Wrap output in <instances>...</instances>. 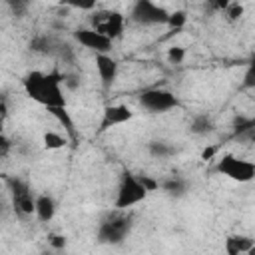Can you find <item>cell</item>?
I'll return each mask as SVG.
<instances>
[{"mask_svg": "<svg viewBox=\"0 0 255 255\" xmlns=\"http://www.w3.org/2000/svg\"><path fill=\"white\" fill-rule=\"evenodd\" d=\"M22 86L28 98L44 106L58 120V124L66 128L68 135L72 139H78V129L68 112V102H66L64 86H62V74L58 70H52V72L32 70L22 78Z\"/></svg>", "mask_w": 255, "mask_h": 255, "instance_id": "6da1fadb", "label": "cell"}, {"mask_svg": "<svg viewBox=\"0 0 255 255\" xmlns=\"http://www.w3.org/2000/svg\"><path fill=\"white\" fill-rule=\"evenodd\" d=\"M131 227H133L131 213H128V209H114L98 225V231H96L98 243H102V245H120V243L126 241Z\"/></svg>", "mask_w": 255, "mask_h": 255, "instance_id": "7a4b0ae2", "label": "cell"}, {"mask_svg": "<svg viewBox=\"0 0 255 255\" xmlns=\"http://www.w3.org/2000/svg\"><path fill=\"white\" fill-rule=\"evenodd\" d=\"M149 195L147 187L143 185L141 177L133 171H122L120 181H118V191H116V209H129L137 203H141Z\"/></svg>", "mask_w": 255, "mask_h": 255, "instance_id": "3957f363", "label": "cell"}, {"mask_svg": "<svg viewBox=\"0 0 255 255\" xmlns=\"http://www.w3.org/2000/svg\"><path fill=\"white\" fill-rule=\"evenodd\" d=\"M6 187L10 193V203L12 209L16 213V217L20 219H28L34 215V201H36V193L32 191L30 183L24 177H6Z\"/></svg>", "mask_w": 255, "mask_h": 255, "instance_id": "277c9868", "label": "cell"}, {"mask_svg": "<svg viewBox=\"0 0 255 255\" xmlns=\"http://www.w3.org/2000/svg\"><path fill=\"white\" fill-rule=\"evenodd\" d=\"M90 28H94L96 32L104 34L106 38H110L112 42L124 36L126 30V16L118 10H110V8H96L90 14Z\"/></svg>", "mask_w": 255, "mask_h": 255, "instance_id": "5b68a950", "label": "cell"}, {"mask_svg": "<svg viewBox=\"0 0 255 255\" xmlns=\"http://www.w3.org/2000/svg\"><path fill=\"white\" fill-rule=\"evenodd\" d=\"M139 108L147 114H167L181 106L179 98L165 88H147L137 98Z\"/></svg>", "mask_w": 255, "mask_h": 255, "instance_id": "8992f818", "label": "cell"}, {"mask_svg": "<svg viewBox=\"0 0 255 255\" xmlns=\"http://www.w3.org/2000/svg\"><path fill=\"white\" fill-rule=\"evenodd\" d=\"M129 20L139 26H165L169 10L159 6L155 0H135L129 10Z\"/></svg>", "mask_w": 255, "mask_h": 255, "instance_id": "52a82bcc", "label": "cell"}, {"mask_svg": "<svg viewBox=\"0 0 255 255\" xmlns=\"http://www.w3.org/2000/svg\"><path fill=\"white\" fill-rule=\"evenodd\" d=\"M215 169L221 175H225L233 181H239V183H249L255 177V163L249 159H243L239 155H233V153L221 155L217 159Z\"/></svg>", "mask_w": 255, "mask_h": 255, "instance_id": "ba28073f", "label": "cell"}, {"mask_svg": "<svg viewBox=\"0 0 255 255\" xmlns=\"http://www.w3.org/2000/svg\"><path fill=\"white\" fill-rule=\"evenodd\" d=\"M74 40H76V44H80L82 48H86L94 54H110L112 44H114L110 38H106L104 34L96 32L90 26L88 28H78L74 32Z\"/></svg>", "mask_w": 255, "mask_h": 255, "instance_id": "9c48e42d", "label": "cell"}, {"mask_svg": "<svg viewBox=\"0 0 255 255\" xmlns=\"http://www.w3.org/2000/svg\"><path fill=\"white\" fill-rule=\"evenodd\" d=\"M131 118H133V112H131V108L126 106V104H112V106H106L104 112H102V120H100V131H108V129H112V128L124 126V124H128Z\"/></svg>", "mask_w": 255, "mask_h": 255, "instance_id": "30bf717a", "label": "cell"}, {"mask_svg": "<svg viewBox=\"0 0 255 255\" xmlns=\"http://www.w3.org/2000/svg\"><path fill=\"white\" fill-rule=\"evenodd\" d=\"M96 62V70H98V76H100V82L106 90H110L120 74V64L116 58H112L110 54H96L94 58Z\"/></svg>", "mask_w": 255, "mask_h": 255, "instance_id": "8fae6325", "label": "cell"}, {"mask_svg": "<svg viewBox=\"0 0 255 255\" xmlns=\"http://www.w3.org/2000/svg\"><path fill=\"white\" fill-rule=\"evenodd\" d=\"M56 215V201L52 195L48 193H40L36 195V201H34V217L42 223H50Z\"/></svg>", "mask_w": 255, "mask_h": 255, "instance_id": "7c38bea8", "label": "cell"}, {"mask_svg": "<svg viewBox=\"0 0 255 255\" xmlns=\"http://www.w3.org/2000/svg\"><path fill=\"white\" fill-rule=\"evenodd\" d=\"M56 48H58V40L50 34H36L28 42V50L32 54H38V56H52L54 58Z\"/></svg>", "mask_w": 255, "mask_h": 255, "instance_id": "4fadbf2b", "label": "cell"}, {"mask_svg": "<svg viewBox=\"0 0 255 255\" xmlns=\"http://www.w3.org/2000/svg\"><path fill=\"white\" fill-rule=\"evenodd\" d=\"M159 189H161L163 193H167L169 197L179 199V197H183V195L187 193L189 183H187V179L181 177V175H169V177H165V179L159 181Z\"/></svg>", "mask_w": 255, "mask_h": 255, "instance_id": "5bb4252c", "label": "cell"}, {"mask_svg": "<svg viewBox=\"0 0 255 255\" xmlns=\"http://www.w3.org/2000/svg\"><path fill=\"white\" fill-rule=\"evenodd\" d=\"M227 255H243L253 251V239L247 235H229L223 245Z\"/></svg>", "mask_w": 255, "mask_h": 255, "instance_id": "9a60e30c", "label": "cell"}, {"mask_svg": "<svg viewBox=\"0 0 255 255\" xmlns=\"http://www.w3.org/2000/svg\"><path fill=\"white\" fill-rule=\"evenodd\" d=\"M147 151H149V155L151 157H155V159H169V157H173L175 155V145L171 143V141H165V139H151L149 143H147Z\"/></svg>", "mask_w": 255, "mask_h": 255, "instance_id": "2e32d148", "label": "cell"}, {"mask_svg": "<svg viewBox=\"0 0 255 255\" xmlns=\"http://www.w3.org/2000/svg\"><path fill=\"white\" fill-rule=\"evenodd\" d=\"M213 129V120L207 114H195L189 120V133L193 135H205Z\"/></svg>", "mask_w": 255, "mask_h": 255, "instance_id": "e0dca14e", "label": "cell"}, {"mask_svg": "<svg viewBox=\"0 0 255 255\" xmlns=\"http://www.w3.org/2000/svg\"><path fill=\"white\" fill-rule=\"evenodd\" d=\"M42 143L46 149H62V147H66L68 139L58 131H46L42 135Z\"/></svg>", "mask_w": 255, "mask_h": 255, "instance_id": "ac0fdd59", "label": "cell"}, {"mask_svg": "<svg viewBox=\"0 0 255 255\" xmlns=\"http://www.w3.org/2000/svg\"><path fill=\"white\" fill-rule=\"evenodd\" d=\"M4 2H6L8 10L14 18H24L32 6V0H4Z\"/></svg>", "mask_w": 255, "mask_h": 255, "instance_id": "d6986e66", "label": "cell"}, {"mask_svg": "<svg viewBox=\"0 0 255 255\" xmlns=\"http://www.w3.org/2000/svg\"><path fill=\"white\" fill-rule=\"evenodd\" d=\"M54 58H56L58 62H62V64H74V60H76V50H74L70 44H66V42H58V48H56Z\"/></svg>", "mask_w": 255, "mask_h": 255, "instance_id": "ffe728a7", "label": "cell"}, {"mask_svg": "<svg viewBox=\"0 0 255 255\" xmlns=\"http://www.w3.org/2000/svg\"><path fill=\"white\" fill-rule=\"evenodd\" d=\"M62 6L74 8V10H82V12H92L98 6V0H60Z\"/></svg>", "mask_w": 255, "mask_h": 255, "instance_id": "44dd1931", "label": "cell"}, {"mask_svg": "<svg viewBox=\"0 0 255 255\" xmlns=\"http://www.w3.org/2000/svg\"><path fill=\"white\" fill-rule=\"evenodd\" d=\"M243 10H245L243 4L237 0V2H233L231 6H227V8L223 10V14H225V18H227L229 22H237V20L243 16Z\"/></svg>", "mask_w": 255, "mask_h": 255, "instance_id": "7402d4cb", "label": "cell"}, {"mask_svg": "<svg viewBox=\"0 0 255 255\" xmlns=\"http://www.w3.org/2000/svg\"><path fill=\"white\" fill-rule=\"evenodd\" d=\"M187 22V14L183 12V10H175V12H169V20H167V24L165 26H169V28H181L183 24Z\"/></svg>", "mask_w": 255, "mask_h": 255, "instance_id": "603a6c76", "label": "cell"}, {"mask_svg": "<svg viewBox=\"0 0 255 255\" xmlns=\"http://www.w3.org/2000/svg\"><path fill=\"white\" fill-rule=\"evenodd\" d=\"M233 129H235V133L253 131V120H251V118H243V116H237V118L233 120Z\"/></svg>", "mask_w": 255, "mask_h": 255, "instance_id": "cb8c5ba5", "label": "cell"}, {"mask_svg": "<svg viewBox=\"0 0 255 255\" xmlns=\"http://www.w3.org/2000/svg\"><path fill=\"white\" fill-rule=\"evenodd\" d=\"M167 60L169 64H181L185 60V50L181 46H173L167 50Z\"/></svg>", "mask_w": 255, "mask_h": 255, "instance_id": "d4e9b609", "label": "cell"}, {"mask_svg": "<svg viewBox=\"0 0 255 255\" xmlns=\"http://www.w3.org/2000/svg\"><path fill=\"white\" fill-rule=\"evenodd\" d=\"M10 151H12V139L4 131H0V157H8Z\"/></svg>", "mask_w": 255, "mask_h": 255, "instance_id": "484cf974", "label": "cell"}, {"mask_svg": "<svg viewBox=\"0 0 255 255\" xmlns=\"http://www.w3.org/2000/svg\"><path fill=\"white\" fill-rule=\"evenodd\" d=\"M233 2H237V0H207V6H209L211 12H223Z\"/></svg>", "mask_w": 255, "mask_h": 255, "instance_id": "4316f807", "label": "cell"}, {"mask_svg": "<svg viewBox=\"0 0 255 255\" xmlns=\"http://www.w3.org/2000/svg\"><path fill=\"white\" fill-rule=\"evenodd\" d=\"M48 243H50L54 249H64L68 241H66V235H56V233H54V235L48 237Z\"/></svg>", "mask_w": 255, "mask_h": 255, "instance_id": "83f0119b", "label": "cell"}, {"mask_svg": "<svg viewBox=\"0 0 255 255\" xmlns=\"http://www.w3.org/2000/svg\"><path fill=\"white\" fill-rule=\"evenodd\" d=\"M215 151H217V147H209V149H203V153H201V159H211Z\"/></svg>", "mask_w": 255, "mask_h": 255, "instance_id": "f1b7e54d", "label": "cell"}, {"mask_svg": "<svg viewBox=\"0 0 255 255\" xmlns=\"http://www.w3.org/2000/svg\"><path fill=\"white\" fill-rule=\"evenodd\" d=\"M245 84H247V86H253V68H249V72H247V76H245Z\"/></svg>", "mask_w": 255, "mask_h": 255, "instance_id": "f546056e", "label": "cell"}, {"mask_svg": "<svg viewBox=\"0 0 255 255\" xmlns=\"http://www.w3.org/2000/svg\"><path fill=\"white\" fill-rule=\"evenodd\" d=\"M0 211H2V201H0Z\"/></svg>", "mask_w": 255, "mask_h": 255, "instance_id": "4dcf8cb0", "label": "cell"}]
</instances>
